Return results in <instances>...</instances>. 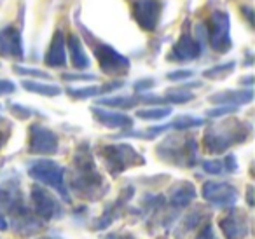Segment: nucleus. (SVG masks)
I'll list each match as a JSON object with an SVG mask.
<instances>
[{"instance_id": "nucleus-1", "label": "nucleus", "mask_w": 255, "mask_h": 239, "mask_svg": "<svg viewBox=\"0 0 255 239\" xmlns=\"http://www.w3.org/2000/svg\"><path fill=\"white\" fill-rule=\"evenodd\" d=\"M67 185L70 187L74 196L84 201H100L109 192V183L100 173L95 155L88 143H81L75 148L72 164L68 168Z\"/></svg>"}, {"instance_id": "nucleus-2", "label": "nucleus", "mask_w": 255, "mask_h": 239, "mask_svg": "<svg viewBox=\"0 0 255 239\" xmlns=\"http://www.w3.org/2000/svg\"><path fill=\"white\" fill-rule=\"evenodd\" d=\"M252 124L240 119H226L210 126L203 134V148L208 154H224L233 145H240L250 138Z\"/></svg>"}, {"instance_id": "nucleus-3", "label": "nucleus", "mask_w": 255, "mask_h": 239, "mask_svg": "<svg viewBox=\"0 0 255 239\" xmlns=\"http://www.w3.org/2000/svg\"><path fill=\"white\" fill-rule=\"evenodd\" d=\"M161 161L178 168H192L198 162V140L191 134H170L156 147Z\"/></svg>"}, {"instance_id": "nucleus-4", "label": "nucleus", "mask_w": 255, "mask_h": 239, "mask_svg": "<svg viewBox=\"0 0 255 239\" xmlns=\"http://www.w3.org/2000/svg\"><path fill=\"white\" fill-rule=\"evenodd\" d=\"M98 155L102 159L105 169L112 176H119L126 169L138 168L145 164V159L142 154L136 152V148L129 143H110L102 145L98 148Z\"/></svg>"}, {"instance_id": "nucleus-5", "label": "nucleus", "mask_w": 255, "mask_h": 239, "mask_svg": "<svg viewBox=\"0 0 255 239\" xmlns=\"http://www.w3.org/2000/svg\"><path fill=\"white\" fill-rule=\"evenodd\" d=\"M28 175L35 180L39 185L49 187L56 194H60L65 203H70V192L67 189V169L61 164H58L53 159H37L28 164Z\"/></svg>"}, {"instance_id": "nucleus-6", "label": "nucleus", "mask_w": 255, "mask_h": 239, "mask_svg": "<svg viewBox=\"0 0 255 239\" xmlns=\"http://www.w3.org/2000/svg\"><path fill=\"white\" fill-rule=\"evenodd\" d=\"M196 196H198V190H196V187L192 185L191 182H180L171 187L170 194H168V199H166L170 208H168V211H164L163 217H161V224H163V227L166 229V231H170V229L173 227L175 220L178 218L180 211L185 210V208L196 199Z\"/></svg>"}, {"instance_id": "nucleus-7", "label": "nucleus", "mask_w": 255, "mask_h": 239, "mask_svg": "<svg viewBox=\"0 0 255 239\" xmlns=\"http://www.w3.org/2000/svg\"><path fill=\"white\" fill-rule=\"evenodd\" d=\"M93 53H95L98 65L102 68V72L110 77H124L129 72L131 63L126 56L119 53L117 49H114L112 46L105 42H95L93 44Z\"/></svg>"}, {"instance_id": "nucleus-8", "label": "nucleus", "mask_w": 255, "mask_h": 239, "mask_svg": "<svg viewBox=\"0 0 255 239\" xmlns=\"http://www.w3.org/2000/svg\"><path fill=\"white\" fill-rule=\"evenodd\" d=\"M30 199H32V211L44 222L58 220L63 218L65 210L61 206L60 199L54 194H51L46 187L42 185H33L30 190Z\"/></svg>"}, {"instance_id": "nucleus-9", "label": "nucleus", "mask_w": 255, "mask_h": 239, "mask_svg": "<svg viewBox=\"0 0 255 239\" xmlns=\"http://www.w3.org/2000/svg\"><path fill=\"white\" fill-rule=\"evenodd\" d=\"M210 47L215 53L224 54L233 47V40H231V19L229 14L224 11H213V14L210 16V26L208 32Z\"/></svg>"}, {"instance_id": "nucleus-10", "label": "nucleus", "mask_w": 255, "mask_h": 239, "mask_svg": "<svg viewBox=\"0 0 255 239\" xmlns=\"http://www.w3.org/2000/svg\"><path fill=\"white\" fill-rule=\"evenodd\" d=\"M60 140L53 129L42 126V124H32L30 126V140L28 152L33 155H54L58 154Z\"/></svg>"}, {"instance_id": "nucleus-11", "label": "nucleus", "mask_w": 255, "mask_h": 239, "mask_svg": "<svg viewBox=\"0 0 255 239\" xmlns=\"http://www.w3.org/2000/svg\"><path fill=\"white\" fill-rule=\"evenodd\" d=\"M201 196L215 208H231L240 199V190L229 182H206L201 187Z\"/></svg>"}, {"instance_id": "nucleus-12", "label": "nucleus", "mask_w": 255, "mask_h": 239, "mask_svg": "<svg viewBox=\"0 0 255 239\" xmlns=\"http://www.w3.org/2000/svg\"><path fill=\"white\" fill-rule=\"evenodd\" d=\"M219 227L226 239H245L250 232V217L243 210H229L219 220Z\"/></svg>"}, {"instance_id": "nucleus-13", "label": "nucleus", "mask_w": 255, "mask_h": 239, "mask_svg": "<svg viewBox=\"0 0 255 239\" xmlns=\"http://www.w3.org/2000/svg\"><path fill=\"white\" fill-rule=\"evenodd\" d=\"M161 12H163L161 0H135L133 4V18L145 32H154L157 28Z\"/></svg>"}, {"instance_id": "nucleus-14", "label": "nucleus", "mask_w": 255, "mask_h": 239, "mask_svg": "<svg viewBox=\"0 0 255 239\" xmlns=\"http://www.w3.org/2000/svg\"><path fill=\"white\" fill-rule=\"evenodd\" d=\"M0 208L9 217L28 208L25 203V197H23L18 180H7V182L0 183Z\"/></svg>"}, {"instance_id": "nucleus-15", "label": "nucleus", "mask_w": 255, "mask_h": 239, "mask_svg": "<svg viewBox=\"0 0 255 239\" xmlns=\"http://www.w3.org/2000/svg\"><path fill=\"white\" fill-rule=\"evenodd\" d=\"M133 194H135V189H133V187H126V189L121 190L119 197H117L112 204H109V206L105 208L102 217H98L95 222H93V231H103V229L110 227V225L121 217L123 210L126 208L128 201L133 197Z\"/></svg>"}, {"instance_id": "nucleus-16", "label": "nucleus", "mask_w": 255, "mask_h": 239, "mask_svg": "<svg viewBox=\"0 0 255 239\" xmlns=\"http://www.w3.org/2000/svg\"><path fill=\"white\" fill-rule=\"evenodd\" d=\"M0 56L14 61H21L25 56L21 32L16 26H5L0 30Z\"/></svg>"}, {"instance_id": "nucleus-17", "label": "nucleus", "mask_w": 255, "mask_h": 239, "mask_svg": "<svg viewBox=\"0 0 255 239\" xmlns=\"http://www.w3.org/2000/svg\"><path fill=\"white\" fill-rule=\"evenodd\" d=\"M201 53H203L201 40L192 37L189 32H184L180 35V39L175 42V46L171 47V53L168 58L171 61H192L201 56Z\"/></svg>"}, {"instance_id": "nucleus-18", "label": "nucleus", "mask_w": 255, "mask_h": 239, "mask_svg": "<svg viewBox=\"0 0 255 239\" xmlns=\"http://www.w3.org/2000/svg\"><path fill=\"white\" fill-rule=\"evenodd\" d=\"M9 218H11V222H7V224H11L12 231L19 236L30 238V236L39 234L44 229V220H40V218L33 213L32 208H26V210L19 211V213L12 215V217H9Z\"/></svg>"}, {"instance_id": "nucleus-19", "label": "nucleus", "mask_w": 255, "mask_h": 239, "mask_svg": "<svg viewBox=\"0 0 255 239\" xmlns=\"http://www.w3.org/2000/svg\"><path fill=\"white\" fill-rule=\"evenodd\" d=\"M44 63L51 68H61L67 65V42L61 30H56L51 39L49 49L44 56Z\"/></svg>"}, {"instance_id": "nucleus-20", "label": "nucleus", "mask_w": 255, "mask_h": 239, "mask_svg": "<svg viewBox=\"0 0 255 239\" xmlns=\"http://www.w3.org/2000/svg\"><path fill=\"white\" fill-rule=\"evenodd\" d=\"M91 112L102 126L110 127V129H126V127L133 126V119L126 114L116 112V110H105L100 107H93Z\"/></svg>"}, {"instance_id": "nucleus-21", "label": "nucleus", "mask_w": 255, "mask_h": 239, "mask_svg": "<svg viewBox=\"0 0 255 239\" xmlns=\"http://www.w3.org/2000/svg\"><path fill=\"white\" fill-rule=\"evenodd\" d=\"M210 102L217 105H227V107H240L247 105L254 100V91L248 89H238V91H220L217 95L210 96Z\"/></svg>"}, {"instance_id": "nucleus-22", "label": "nucleus", "mask_w": 255, "mask_h": 239, "mask_svg": "<svg viewBox=\"0 0 255 239\" xmlns=\"http://www.w3.org/2000/svg\"><path fill=\"white\" fill-rule=\"evenodd\" d=\"M206 217H208V213H205L203 208H196V210L185 213L182 224L178 225V229L175 231V239H185L194 229H198L201 224H206L205 222Z\"/></svg>"}, {"instance_id": "nucleus-23", "label": "nucleus", "mask_w": 255, "mask_h": 239, "mask_svg": "<svg viewBox=\"0 0 255 239\" xmlns=\"http://www.w3.org/2000/svg\"><path fill=\"white\" fill-rule=\"evenodd\" d=\"M67 46H68V51H70V61H72V65H74V68H77V70H86V68L89 67V58H88V54H86L84 46H82L79 35L72 33V35L68 37Z\"/></svg>"}, {"instance_id": "nucleus-24", "label": "nucleus", "mask_w": 255, "mask_h": 239, "mask_svg": "<svg viewBox=\"0 0 255 239\" xmlns=\"http://www.w3.org/2000/svg\"><path fill=\"white\" fill-rule=\"evenodd\" d=\"M21 86L30 93H35L40 96H58L61 95V88L56 84H44V82L37 81H23Z\"/></svg>"}, {"instance_id": "nucleus-25", "label": "nucleus", "mask_w": 255, "mask_h": 239, "mask_svg": "<svg viewBox=\"0 0 255 239\" xmlns=\"http://www.w3.org/2000/svg\"><path fill=\"white\" fill-rule=\"evenodd\" d=\"M140 103L138 96H114V98H103L100 100V105L112 107V109H133Z\"/></svg>"}, {"instance_id": "nucleus-26", "label": "nucleus", "mask_w": 255, "mask_h": 239, "mask_svg": "<svg viewBox=\"0 0 255 239\" xmlns=\"http://www.w3.org/2000/svg\"><path fill=\"white\" fill-rule=\"evenodd\" d=\"M205 124V120L199 119V117H194V116H180L170 122V129H175V131H187V129H192V127H199Z\"/></svg>"}, {"instance_id": "nucleus-27", "label": "nucleus", "mask_w": 255, "mask_h": 239, "mask_svg": "<svg viewBox=\"0 0 255 239\" xmlns=\"http://www.w3.org/2000/svg\"><path fill=\"white\" fill-rule=\"evenodd\" d=\"M136 116L143 120H163L168 116H171V107H152V109L138 110Z\"/></svg>"}, {"instance_id": "nucleus-28", "label": "nucleus", "mask_w": 255, "mask_h": 239, "mask_svg": "<svg viewBox=\"0 0 255 239\" xmlns=\"http://www.w3.org/2000/svg\"><path fill=\"white\" fill-rule=\"evenodd\" d=\"M164 103H177V105H182V103H189L194 100V93L191 89H170L166 95L163 96Z\"/></svg>"}, {"instance_id": "nucleus-29", "label": "nucleus", "mask_w": 255, "mask_h": 239, "mask_svg": "<svg viewBox=\"0 0 255 239\" xmlns=\"http://www.w3.org/2000/svg\"><path fill=\"white\" fill-rule=\"evenodd\" d=\"M234 67H236V63H234V61H229V63H222V65H217V67L208 68V70L203 72V77L220 81V79H224L226 75H229L231 72L234 70Z\"/></svg>"}, {"instance_id": "nucleus-30", "label": "nucleus", "mask_w": 255, "mask_h": 239, "mask_svg": "<svg viewBox=\"0 0 255 239\" xmlns=\"http://www.w3.org/2000/svg\"><path fill=\"white\" fill-rule=\"evenodd\" d=\"M68 95L75 100H84V98H93V96L102 95V89L100 86H89V88H75L68 89Z\"/></svg>"}, {"instance_id": "nucleus-31", "label": "nucleus", "mask_w": 255, "mask_h": 239, "mask_svg": "<svg viewBox=\"0 0 255 239\" xmlns=\"http://www.w3.org/2000/svg\"><path fill=\"white\" fill-rule=\"evenodd\" d=\"M14 72L19 75H30L35 79H51V75L44 70H37V68H25V67H14Z\"/></svg>"}, {"instance_id": "nucleus-32", "label": "nucleus", "mask_w": 255, "mask_h": 239, "mask_svg": "<svg viewBox=\"0 0 255 239\" xmlns=\"http://www.w3.org/2000/svg\"><path fill=\"white\" fill-rule=\"evenodd\" d=\"M203 169H205L208 175H220V173H224V164L220 161H217V159H213V161H205L203 162Z\"/></svg>"}, {"instance_id": "nucleus-33", "label": "nucleus", "mask_w": 255, "mask_h": 239, "mask_svg": "<svg viewBox=\"0 0 255 239\" xmlns=\"http://www.w3.org/2000/svg\"><path fill=\"white\" fill-rule=\"evenodd\" d=\"M154 86H156L154 79H140V81H136L135 84H133V89H135V93H147V91H150Z\"/></svg>"}, {"instance_id": "nucleus-34", "label": "nucleus", "mask_w": 255, "mask_h": 239, "mask_svg": "<svg viewBox=\"0 0 255 239\" xmlns=\"http://www.w3.org/2000/svg\"><path fill=\"white\" fill-rule=\"evenodd\" d=\"M238 110V107H227V105H222L220 109H212L206 112L208 117H222V116H229V114H234Z\"/></svg>"}, {"instance_id": "nucleus-35", "label": "nucleus", "mask_w": 255, "mask_h": 239, "mask_svg": "<svg viewBox=\"0 0 255 239\" xmlns=\"http://www.w3.org/2000/svg\"><path fill=\"white\" fill-rule=\"evenodd\" d=\"M192 75H194V72L192 70H175V72H170V74L166 75L168 81H187V79H191Z\"/></svg>"}, {"instance_id": "nucleus-36", "label": "nucleus", "mask_w": 255, "mask_h": 239, "mask_svg": "<svg viewBox=\"0 0 255 239\" xmlns=\"http://www.w3.org/2000/svg\"><path fill=\"white\" fill-rule=\"evenodd\" d=\"M11 112L14 114L16 117H19V119H28V117L33 114L32 110L26 109V107H23V105H19V103H12V105H11Z\"/></svg>"}, {"instance_id": "nucleus-37", "label": "nucleus", "mask_w": 255, "mask_h": 239, "mask_svg": "<svg viewBox=\"0 0 255 239\" xmlns=\"http://www.w3.org/2000/svg\"><path fill=\"white\" fill-rule=\"evenodd\" d=\"M16 91V84L7 79H0V96H9Z\"/></svg>"}, {"instance_id": "nucleus-38", "label": "nucleus", "mask_w": 255, "mask_h": 239, "mask_svg": "<svg viewBox=\"0 0 255 239\" xmlns=\"http://www.w3.org/2000/svg\"><path fill=\"white\" fill-rule=\"evenodd\" d=\"M196 239H219V238H217L215 232H213V225L212 224H205L201 227V231L198 232Z\"/></svg>"}, {"instance_id": "nucleus-39", "label": "nucleus", "mask_w": 255, "mask_h": 239, "mask_svg": "<svg viewBox=\"0 0 255 239\" xmlns=\"http://www.w3.org/2000/svg\"><path fill=\"white\" fill-rule=\"evenodd\" d=\"M65 81H95L96 75L93 74H63Z\"/></svg>"}, {"instance_id": "nucleus-40", "label": "nucleus", "mask_w": 255, "mask_h": 239, "mask_svg": "<svg viewBox=\"0 0 255 239\" xmlns=\"http://www.w3.org/2000/svg\"><path fill=\"white\" fill-rule=\"evenodd\" d=\"M224 166H226L227 173H236L238 171V162H236V157L233 154H229L224 161Z\"/></svg>"}, {"instance_id": "nucleus-41", "label": "nucleus", "mask_w": 255, "mask_h": 239, "mask_svg": "<svg viewBox=\"0 0 255 239\" xmlns=\"http://www.w3.org/2000/svg\"><path fill=\"white\" fill-rule=\"evenodd\" d=\"M103 239H138V238L129 234V232H112V234H107Z\"/></svg>"}, {"instance_id": "nucleus-42", "label": "nucleus", "mask_w": 255, "mask_h": 239, "mask_svg": "<svg viewBox=\"0 0 255 239\" xmlns=\"http://www.w3.org/2000/svg\"><path fill=\"white\" fill-rule=\"evenodd\" d=\"M9 229V224H7V218H5L4 211L0 208V231H7Z\"/></svg>"}, {"instance_id": "nucleus-43", "label": "nucleus", "mask_w": 255, "mask_h": 239, "mask_svg": "<svg viewBox=\"0 0 255 239\" xmlns=\"http://www.w3.org/2000/svg\"><path fill=\"white\" fill-rule=\"evenodd\" d=\"M247 201H248V206H254V187L248 185V196H247Z\"/></svg>"}, {"instance_id": "nucleus-44", "label": "nucleus", "mask_w": 255, "mask_h": 239, "mask_svg": "<svg viewBox=\"0 0 255 239\" xmlns=\"http://www.w3.org/2000/svg\"><path fill=\"white\" fill-rule=\"evenodd\" d=\"M5 141H7V133H4V131H0V148L4 147Z\"/></svg>"}, {"instance_id": "nucleus-45", "label": "nucleus", "mask_w": 255, "mask_h": 239, "mask_svg": "<svg viewBox=\"0 0 255 239\" xmlns=\"http://www.w3.org/2000/svg\"><path fill=\"white\" fill-rule=\"evenodd\" d=\"M241 11H245V14H247V18H248V21L252 23V9L250 7H243Z\"/></svg>"}, {"instance_id": "nucleus-46", "label": "nucleus", "mask_w": 255, "mask_h": 239, "mask_svg": "<svg viewBox=\"0 0 255 239\" xmlns=\"http://www.w3.org/2000/svg\"><path fill=\"white\" fill-rule=\"evenodd\" d=\"M39 239H63V238H58V236H46V238H39Z\"/></svg>"}, {"instance_id": "nucleus-47", "label": "nucleus", "mask_w": 255, "mask_h": 239, "mask_svg": "<svg viewBox=\"0 0 255 239\" xmlns=\"http://www.w3.org/2000/svg\"><path fill=\"white\" fill-rule=\"evenodd\" d=\"M0 120H2V117H0Z\"/></svg>"}]
</instances>
